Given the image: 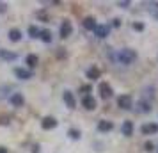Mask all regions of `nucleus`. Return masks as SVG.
Returning a JSON list of instances; mask_svg holds the SVG:
<instances>
[{
  "mask_svg": "<svg viewBox=\"0 0 158 153\" xmlns=\"http://www.w3.org/2000/svg\"><path fill=\"white\" fill-rule=\"evenodd\" d=\"M110 59H112L114 62H119V64L128 66V64H131V62L137 59V52L131 50V48H121L119 52L110 53Z\"/></svg>",
  "mask_w": 158,
  "mask_h": 153,
  "instance_id": "obj_1",
  "label": "nucleus"
},
{
  "mask_svg": "<svg viewBox=\"0 0 158 153\" xmlns=\"http://www.w3.org/2000/svg\"><path fill=\"white\" fill-rule=\"evenodd\" d=\"M98 91H100V96L103 100H108V98H112V95H114L112 86H110L108 82H101L100 86H98Z\"/></svg>",
  "mask_w": 158,
  "mask_h": 153,
  "instance_id": "obj_2",
  "label": "nucleus"
},
{
  "mask_svg": "<svg viewBox=\"0 0 158 153\" xmlns=\"http://www.w3.org/2000/svg\"><path fill=\"white\" fill-rule=\"evenodd\" d=\"M131 96L130 95H121V96H117V105L121 107V109H124V110H128V109H131Z\"/></svg>",
  "mask_w": 158,
  "mask_h": 153,
  "instance_id": "obj_3",
  "label": "nucleus"
},
{
  "mask_svg": "<svg viewBox=\"0 0 158 153\" xmlns=\"http://www.w3.org/2000/svg\"><path fill=\"white\" fill-rule=\"evenodd\" d=\"M140 132H142V135H153L158 132V123H144L140 126Z\"/></svg>",
  "mask_w": 158,
  "mask_h": 153,
  "instance_id": "obj_4",
  "label": "nucleus"
},
{
  "mask_svg": "<svg viewBox=\"0 0 158 153\" xmlns=\"http://www.w3.org/2000/svg\"><path fill=\"white\" fill-rule=\"evenodd\" d=\"M41 126H43L44 130H53L57 126V119L52 117V116H44L43 121H41Z\"/></svg>",
  "mask_w": 158,
  "mask_h": 153,
  "instance_id": "obj_5",
  "label": "nucleus"
},
{
  "mask_svg": "<svg viewBox=\"0 0 158 153\" xmlns=\"http://www.w3.org/2000/svg\"><path fill=\"white\" fill-rule=\"evenodd\" d=\"M13 73H15L18 79H22V80H29V79H32V71L25 70V68H15Z\"/></svg>",
  "mask_w": 158,
  "mask_h": 153,
  "instance_id": "obj_6",
  "label": "nucleus"
},
{
  "mask_svg": "<svg viewBox=\"0 0 158 153\" xmlns=\"http://www.w3.org/2000/svg\"><path fill=\"white\" fill-rule=\"evenodd\" d=\"M62 98H64V103H66L68 109H75V107H77V102H75V96H73L71 91H64Z\"/></svg>",
  "mask_w": 158,
  "mask_h": 153,
  "instance_id": "obj_7",
  "label": "nucleus"
},
{
  "mask_svg": "<svg viewBox=\"0 0 158 153\" xmlns=\"http://www.w3.org/2000/svg\"><path fill=\"white\" fill-rule=\"evenodd\" d=\"M71 32H73V27H71V23H69V20H64L62 22V25H60V37H69L71 36Z\"/></svg>",
  "mask_w": 158,
  "mask_h": 153,
  "instance_id": "obj_8",
  "label": "nucleus"
},
{
  "mask_svg": "<svg viewBox=\"0 0 158 153\" xmlns=\"http://www.w3.org/2000/svg\"><path fill=\"white\" fill-rule=\"evenodd\" d=\"M82 105H84V109H87V110H94L96 109V100H94L91 95H87V96L82 98Z\"/></svg>",
  "mask_w": 158,
  "mask_h": 153,
  "instance_id": "obj_9",
  "label": "nucleus"
},
{
  "mask_svg": "<svg viewBox=\"0 0 158 153\" xmlns=\"http://www.w3.org/2000/svg\"><path fill=\"white\" fill-rule=\"evenodd\" d=\"M0 59L2 61H7V62H11V61H16L18 59V53L16 52H11V50H0Z\"/></svg>",
  "mask_w": 158,
  "mask_h": 153,
  "instance_id": "obj_10",
  "label": "nucleus"
},
{
  "mask_svg": "<svg viewBox=\"0 0 158 153\" xmlns=\"http://www.w3.org/2000/svg\"><path fill=\"white\" fill-rule=\"evenodd\" d=\"M108 32H110V27L108 25H96V29H94V34H96V37H100V39L107 37Z\"/></svg>",
  "mask_w": 158,
  "mask_h": 153,
  "instance_id": "obj_11",
  "label": "nucleus"
},
{
  "mask_svg": "<svg viewBox=\"0 0 158 153\" xmlns=\"http://www.w3.org/2000/svg\"><path fill=\"white\" fill-rule=\"evenodd\" d=\"M9 102H11V105H15V107H22L23 103H25V98H23L22 93H15V95H11Z\"/></svg>",
  "mask_w": 158,
  "mask_h": 153,
  "instance_id": "obj_12",
  "label": "nucleus"
},
{
  "mask_svg": "<svg viewBox=\"0 0 158 153\" xmlns=\"http://www.w3.org/2000/svg\"><path fill=\"white\" fill-rule=\"evenodd\" d=\"M114 128V123L112 121H108V119H100L98 121V130L100 132H110Z\"/></svg>",
  "mask_w": 158,
  "mask_h": 153,
  "instance_id": "obj_13",
  "label": "nucleus"
},
{
  "mask_svg": "<svg viewBox=\"0 0 158 153\" xmlns=\"http://www.w3.org/2000/svg\"><path fill=\"white\" fill-rule=\"evenodd\" d=\"M121 132H123V135H126V137L133 135V123L131 121H124L121 126Z\"/></svg>",
  "mask_w": 158,
  "mask_h": 153,
  "instance_id": "obj_14",
  "label": "nucleus"
},
{
  "mask_svg": "<svg viewBox=\"0 0 158 153\" xmlns=\"http://www.w3.org/2000/svg\"><path fill=\"white\" fill-rule=\"evenodd\" d=\"M85 75H87V79H91V80H96V79H100V75H101V71L96 68V66H91L89 70L85 71Z\"/></svg>",
  "mask_w": 158,
  "mask_h": 153,
  "instance_id": "obj_15",
  "label": "nucleus"
},
{
  "mask_svg": "<svg viewBox=\"0 0 158 153\" xmlns=\"http://www.w3.org/2000/svg\"><path fill=\"white\" fill-rule=\"evenodd\" d=\"M84 29L85 30H94L96 29V20H94L93 16H87L85 20H84Z\"/></svg>",
  "mask_w": 158,
  "mask_h": 153,
  "instance_id": "obj_16",
  "label": "nucleus"
},
{
  "mask_svg": "<svg viewBox=\"0 0 158 153\" xmlns=\"http://www.w3.org/2000/svg\"><path fill=\"white\" fill-rule=\"evenodd\" d=\"M9 39H11L13 43L20 41V39H22V32H20L18 29H11V30H9Z\"/></svg>",
  "mask_w": 158,
  "mask_h": 153,
  "instance_id": "obj_17",
  "label": "nucleus"
},
{
  "mask_svg": "<svg viewBox=\"0 0 158 153\" xmlns=\"http://www.w3.org/2000/svg\"><path fill=\"white\" fill-rule=\"evenodd\" d=\"M39 37L43 39L44 43H52V32L48 29H43V30H39Z\"/></svg>",
  "mask_w": 158,
  "mask_h": 153,
  "instance_id": "obj_18",
  "label": "nucleus"
},
{
  "mask_svg": "<svg viewBox=\"0 0 158 153\" xmlns=\"http://www.w3.org/2000/svg\"><path fill=\"white\" fill-rule=\"evenodd\" d=\"M25 61H27V64H29L30 68H34V66H37V62H39V59H37V55H36V53H29Z\"/></svg>",
  "mask_w": 158,
  "mask_h": 153,
  "instance_id": "obj_19",
  "label": "nucleus"
},
{
  "mask_svg": "<svg viewBox=\"0 0 158 153\" xmlns=\"http://www.w3.org/2000/svg\"><path fill=\"white\" fill-rule=\"evenodd\" d=\"M68 135H69V139L78 141L80 139V130H77V128H69V130H68Z\"/></svg>",
  "mask_w": 158,
  "mask_h": 153,
  "instance_id": "obj_20",
  "label": "nucleus"
},
{
  "mask_svg": "<svg viewBox=\"0 0 158 153\" xmlns=\"http://www.w3.org/2000/svg\"><path fill=\"white\" fill-rule=\"evenodd\" d=\"M139 107H140L139 110H140V112H146V114H148V112L151 110V105H149L148 102H144V100H142L140 103H139Z\"/></svg>",
  "mask_w": 158,
  "mask_h": 153,
  "instance_id": "obj_21",
  "label": "nucleus"
},
{
  "mask_svg": "<svg viewBox=\"0 0 158 153\" xmlns=\"http://www.w3.org/2000/svg\"><path fill=\"white\" fill-rule=\"evenodd\" d=\"M29 36L30 37H39V29H37L36 25H30L29 27Z\"/></svg>",
  "mask_w": 158,
  "mask_h": 153,
  "instance_id": "obj_22",
  "label": "nucleus"
},
{
  "mask_svg": "<svg viewBox=\"0 0 158 153\" xmlns=\"http://www.w3.org/2000/svg\"><path fill=\"white\" fill-rule=\"evenodd\" d=\"M131 27H133V29H135L137 32H142V30H144V23H140V22H135L133 25H131Z\"/></svg>",
  "mask_w": 158,
  "mask_h": 153,
  "instance_id": "obj_23",
  "label": "nucleus"
},
{
  "mask_svg": "<svg viewBox=\"0 0 158 153\" xmlns=\"http://www.w3.org/2000/svg\"><path fill=\"white\" fill-rule=\"evenodd\" d=\"M80 91H82V95H84V96H87L89 93H91V86H82Z\"/></svg>",
  "mask_w": 158,
  "mask_h": 153,
  "instance_id": "obj_24",
  "label": "nucleus"
},
{
  "mask_svg": "<svg viewBox=\"0 0 158 153\" xmlns=\"http://www.w3.org/2000/svg\"><path fill=\"white\" fill-rule=\"evenodd\" d=\"M117 6L123 9H126V7H130V0H121V2H117Z\"/></svg>",
  "mask_w": 158,
  "mask_h": 153,
  "instance_id": "obj_25",
  "label": "nucleus"
},
{
  "mask_svg": "<svg viewBox=\"0 0 158 153\" xmlns=\"http://www.w3.org/2000/svg\"><path fill=\"white\" fill-rule=\"evenodd\" d=\"M112 27H114V29H119V27H121V20H119V18H114V20H112Z\"/></svg>",
  "mask_w": 158,
  "mask_h": 153,
  "instance_id": "obj_26",
  "label": "nucleus"
},
{
  "mask_svg": "<svg viewBox=\"0 0 158 153\" xmlns=\"http://www.w3.org/2000/svg\"><path fill=\"white\" fill-rule=\"evenodd\" d=\"M153 148H155V146H153V142H149V141L144 144V150H146V151H153Z\"/></svg>",
  "mask_w": 158,
  "mask_h": 153,
  "instance_id": "obj_27",
  "label": "nucleus"
},
{
  "mask_svg": "<svg viewBox=\"0 0 158 153\" xmlns=\"http://www.w3.org/2000/svg\"><path fill=\"white\" fill-rule=\"evenodd\" d=\"M57 57H59V59H64V57H66L64 48H59V50H57Z\"/></svg>",
  "mask_w": 158,
  "mask_h": 153,
  "instance_id": "obj_28",
  "label": "nucleus"
},
{
  "mask_svg": "<svg viewBox=\"0 0 158 153\" xmlns=\"http://www.w3.org/2000/svg\"><path fill=\"white\" fill-rule=\"evenodd\" d=\"M32 153H39V146L34 144V148H32Z\"/></svg>",
  "mask_w": 158,
  "mask_h": 153,
  "instance_id": "obj_29",
  "label": "nucleus"
},
{
  "mask_svg": "<svg viewBox=\"0 0 158 153\" xmlns=\"http://www.w3.org/2000/svg\"><path fill=\"white\" fill-rule=\"evenodd\" d=\"M0 153H7V148H4V146H0Z\"/></svg>",
  "mask_w": 158,
  "mask_h": 153,
  "instance_id": "obj_30",
  "label": "nucleus"
},
{
  "mask_svg": "<svg viewBox=\"0 0 158 153\" xmlns=\"http://www.w3.org/2000/svg\"><path fill=\"white\" fill-rule=\"evenodd\" d=\"M4 9H6V6H4V4H0V13H2Z\"/></svg>",
  "mask_w": 158,
  "mask_h": 153,
  "instance_id": "obj_31",
  "label": "nucleus"
},
{
  "mask_svg": "<svg viewBox=\"0 0 158 153\" xmlns=\"http://www.w3.org/2000/svg\"><path fill=\"white\" fill-rule=\"evenodd\" d=\"M156 150H158V148H156Z\"/></svg>",
  "mask_w": 158,
  "mask_h": 153,
  "instance_id": "obj_32",
  "label": "nucleus"
}]
</instances>
